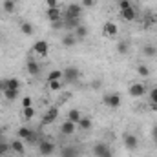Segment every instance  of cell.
<instances>
[{"mask_svg": "<svg viewBox=\"0 0 157 157\" xmlns=\"http://www.w3.org/2000/svg\"><path fill=\"white\" fill-rule=\"evenodd\" d=\"M60 157H78V150L75 146H66V148H62Z\"/></svg>", "mask_w": 157, "mask_h": 157, "instance_id": "obj_21", "label": "cell"}, {"mask_svg": "<svg viewBox=\"0 0 157 157\" xmlns=\"http://www.w3.org/2000/svg\"><path fill=\"white\" fill-rule=\"evenodd\" d=\"M26 68H28V73L33 75V77H37V75L40 73V64L39 62H35V60H28Z\"/></svg>", "mask_w": 157, "mask_h": 157, "instance_id": "obj_15", "label": "cell"}, {"mask_svg": "<svg viewBox=\"0 0 157 157\" xmlns=\"http://www.w3.org/2000/svg\"><path fill=\"white\" fill-rule=\"evenodd\" d=\"M20 33H22V35H26V37H31V35L35 33L33 24H31V22H28V20H22V22H20Z\"/></svg>", "mask_w": 157, "mask_h": 157, "instance_id": "obj_14", "label": "cell"}, {"mask_svg": "<svg viewBox=\"0 0 157 157\" xmlns=\"http://www.w3.org/2000/svg\"><path fill=\"white\" fill-rule=\"evenodd\" d=\"M77 126L80 130H84V132H88L91 126H93V122H91V119L90 117H80V121L77 122Z\"/></svg>", "mask_w": 157, "mask_h": 157, "instance_id": "obj_22", "label": "cell"}, {"mask_svg": "<svg viewBox=\"0 0 157 157\" xmlns=\"http://www.w3.org/2000/svg\"><path fill=\"white\" fill-rule=\"evenodd\" d=\"M122 139H124V146H126L128 150H137V146H139V139H137V135H133V133H126Z\"/></svg>", "mask_w": 157, "mask_h": 157, "instance_id": "obj_8", "label": "cell"}, {"mask_svg": "<svg viewBox=\"0 0 157 157\" xmlns=\"http://www.w3.org/2000/svg\"><path fill=\"white\" fill-rule=\"evenodd\" d=\"M9 144H11V150H13L15 154H20V155H22V154L26 152V148H24V143H22V139H15V141H11Z\"/></svg>", "mask_w": 157, "mask_h": 157, "instance_id": "obj_16", "label": "cell"}, {"mask_svg": "<svg viewBox=\"0 0 157 157\" xmlns=\"http://www.w3.org/2000/svg\"><path fill=\"white\" fill-rule=\"evenodd\" d=\"M137 73H139L141 77H148V75H150V70H148V66L139 64V66H137Z\"/></svg>", "mask_w": 157, "mask_h": 157, "instance_id": "obj_30", "label": "cell"}, {"mask_svg": "<svg viewBox=\"0 0 157 157\" xmlns=\"http://www.w3.org/2000/svg\"><path fill=\"white\" fill-rule=\"evenodd\" d=\"M82 11H84V7L80 6V4H68V7H66V13H62V18H80L82 17Z\"/></svg>", "mask_w": 157, "mask_h": 157, "instance_id": "obj_1", "label": "cell"}, {"mask_svg": "<svg viewBox=\"0 0 157 157\" xmlns=\"http://www.w3.org/2000/svg\"><path fill=\"white\" fill-rule=\"evenodd\" d=\"M6 88H7V78H4V80H0V90L4 91Z\"/></svg>", "mask_w": 157, "mask_h": 157, "instance_id": "obj_41", "label": "cell"}, {"mask_svg": "<svg viewBox=\"0 0 157 157\" xmlns=\"http://www.w3.org/2000/svg\"><path fill=\"white\" fill-rule=\"evenodd\" d=\"M46 17H48V20H49V22H57V20H60V18H62V11H60L59 7H48Z\"/></svg>", "mask_w": 157, "mask_h": 157, "instance_id": "obj_11", "label": "cell"}, {"mask_svg": "<svg viewBox=\"0 0 157 157\" xmlns=\"http://www.w3.org/2000/svg\"><path fill=\"white\" fill-rule=\"evenodd\" d=\"M150 102L157 104V88H152V91H150Z\"/></svg>", "mask_w": 157, "mask_h": 157, "instance_id": "obj_36", "label": "cell"}, {"mask_svg": "<svg viewBox=\"0 0 157 157\" xmlns=\"http://www.w3.org/2000/svg\"><path fill=\"white\" fill-rule=\"evenodd\" d=\"M93 155L95 157H113V152H112V148L106 143H97L93 146Z\"/></svg>", "mask_w": 157, "mask_h": 157, "instance_id": "obj_4", "label": "cell"}, {"mask_svg": "<svg viewBox=\"0 0 157 157\" xmlns=\"http://www.w3.org/2000/svg\"><path fill=\"white\" fill-rule=\"evenodd\" d=\"M33 51L40 55V57H46L48 53H49V44L46 42V40H37L35 44H33Z\"/></svg>", "mask_w": 157, "mask_h": 157, "instance_id": "obj_6", "label": "cell"}, {"mask_svg": "<svg viewBox=\"0 0 157 157\" xmlns=\"http://www.w3.org/2000/svg\"><path fill=\"white\" fill-rule=\"evenodd\" d=\"M57 117H59V108H49L48 112H46V115H44V119H42V124H51L53 121H57Z\"/></svg>", "mask_w": 157, "mask_h": 157, "instance_id": "obj_12", "label": "cell"}, {"mask_svg": "<svg viewBox=\"0 0 157 157\" xmlns=\"http://www.w3.org/2000/svg\"><path fill=\"white\" fill-rule=\"evenodd\" d=\"M51 26H53V29H64V18H60L57 22H51Z\"/></svg>", "mask_w": 157, "mask_h": 157, "instance_id": "obj_35", "label": "cell"}, {"mask_svg": "<svg viewBox=\"0 0 157 157\" xmlns=\"http://www.w3.org/2000/svg\"><path fill=\"white\" fill-rule=\"evenodd\" d=\"M117 51L121 55H126L128 53V42H119L117 44Z\"/></svg>", "mask_w": 157, "mask_h": 157, "instance_id": "obj_32", "label": "cell"}, {"mask_svg": "<svg viewBox=\"0 0 157 157\" xmlns=\"http://www.w3.org/2000/svg\"><path fill=\"white\" fill-rule=\"evenodd\" d=\"M48 7H59V0H46Z\"/></svg>", "mask_w": 157, "mask_h": 157, "instance_id": "obj_39", "label": "cell"}, {"mask_svg": "<svg viewBox=\"0 0 157 157\" xmlns=\"http://www.w3.org/2000/svg\"><path fill=\"white\" fill-rule=\"evenodd\" d=\"M40 141H42V139H40V137L37 135V133H35V132H33V133H31V135L26 139V143H29V144H35V143H40Z\"/></svg>", "mask_w": 157, "mask_h": 157, "instance_id": "obj_33", "label": "cell"}, {"mask_svg": "<svg viewBox=\"0 0 157 157\" xmlns=\"http://www.w3.org/2000/svg\"><path fill=\"white\" fill-rule=\"evenodd\" d=\"M128 7H133V4L130 0H121L119 2V9H128Z\"/></svg>", "mask_w": 157, "mask_h": 157, "instance_id": "obj_34", "label": "cell"}, {"mask_svg": "<svg viewBox=\"0 0 157 157\" xmlns=\"http://www.w3.org/2000/svg\"><path fill=\"white\" fill-rule=\"evenodd\" d=\"M75 130H77V124L71 122V121H64V122L60 124V133H62V135H73Z\"/></svg>", "mask_w": 157, "mask_h": 157, "instance_id": "obj_9", "label": "cell"}, {"mask_svg": "<svg viewBox=\"0 0 157 157\" xmlns=\"http://www.w3.org/2000/svg\"><path fill=\"white\" fill-rule=\"evenodd\" d=\"M117 33H119L117 24H113V22H106V24L102 26V35H104V37H115Z\"/></svg>", "mask_w": 157, "mask_h": 157, "instance_id": "obj_10", "label": "cell"}, {"mask_svg": "<svg viewBox=\"0 0 157 157\" xmlns=\"http://www.w3.org/2000/svg\"><path fill=\"white\" fill-rule=\"evenodd\" d=\"M102 102H104L108 108L117 110L119 106H121V97H119V93H106V95L102 97Z\"/></svg>", "mask_w": 157, "mask_h": 157, "instance_id": "obj_5", "label": "cell"}, {"mask_svg": "<svg viewBox=\"0 0 157 157\" xmlns=\"http://www.w3.org/2000/svg\"><path fill=\"white\" fill-rule=\"evenodd\" d=\"M51 80H62V70H53V71H49L48 82H51Z\"/></svg>", "mask_w": 157, "mask_h": 157, "instance_id": "obj_27", "label": "cell"}, {"mask_svg": "<svg viewBox=\"0 0 157 157\" xmlns=\"http://www.w3.org/2000/svg\"><path fill=\"white\" fill-rule=\"evenodd\" d=\"M78 77H80V71H78V68H75V66H68V68H64V71H62V80L68 82V84L77 82Z\"/></svg>", "mask_w": 157, "mask_h": 157, "instance_id": "obj_3", "label": "cell"}, {"mask_svg": "<svg viewBox=\"0 0 157 157\" xmlns=\"http://www.w3.org/2000/svg\"><path fill=\"white\" fill-rule=\"evenodd\" d=\"M20 86H22V82H20V78H7V88H11V90H20Z\"/></svg>", "mask_w": 157, "mask_h": 157, "instance_id": "obj_26", "label": "cell"}, {"mask_svg": "<svg viewBox=\"0 0 157 157\" xmlns=\"http://www.w3.org/2000/svg\"><path fill=\"white\" fill-rule=\"evenodd\" d=\"M95 2H97V0H82V2H80V6H82V7H93V6H95Z\"/></svg>", "mask_w": 157, "mask_h": 157, "instance_id": "obj_37", "label": "cell"}, {"mask_svg": "<svg viewBox=\"0 0 157 157\" xmlns=\"http://www.w3.org/2000/svg\"><path fill=\"white\" fill-rule=\"evenodd\" d=\"M80 117H82V113H80V110H77V108H71V110L68 112V121H71V122H75V124L80 121Z\"/></svg>", "mask_w": 157, "mask_h": 157, "instance_id": "obj_23", "label": "cell"}, {"mask_svg": "<svg viewBox=\"0 0 157 157\" xmlns=\"http://www.w3.org/2000/svg\"><path fill=\"white\" fill-rule=\"evenodd\" d=\"M121 18L126 20V22H133L137 18V13H135V7H128V9H121Z\"/></svg>", "mask_w": 157, "mask_h": 157, "instance_id": "obj_13", "label": "cell"}, {"mask_svg": "<svg viewBox=\"0 0 157 157\" xmlns=\"http://www.w3.org/2000/svg\"><path fill=\"white\" fill-rule=\"evenodd\" d=\"M80 24V18H64V29H75Z\"/></svg>", "mask_w": 157, "mask_h": 157, "instance_id": "obj_20", "label": "cell"}, {"mask_svg": "<svg viewBox=\"0 0 157 157\" xmlns=\"http://www.w3.org/2000/svg\"><path fill=\"white\" fill-rule=\"evenodd\" d=\"M143 53H144L146 57H155L157 48H154V46H144V48H143Z\"/></svg>", "mask_w": 157, "mask_h": 157, "instance_id": "obj_29", "label": "cell"}, {"mask_svg": "<svg viewBox=\"0 0 157 157\" xmlns=\"http://www.w3.org/2000/svg\"><path fill=\"white\" fill-rule=\"evenodd\" d=\"M15 0H4L2 2V9L6 11V13H15Z\"/></svg>", "mask_w": 157, "mask_h": 157, "instance_id": "obj_25", "label": "cell"}, {"mask_svg": "<svg viewBox=\"0 0 157 157\" xmlns=\"http://www.w3.org/2000/svg\"><path fill=\"white\" fill-rule=\"evenodd\" d=\"M39 154L42 157H51L55 154V143L49 139H42L39 143Z\"/></svg>", "mask_w": 157, "mask_h": 157, "instance_id": "obj_2", "label": "cell"}, {"mask_svg": "<svg viewBox=\"0 0 157 157\" xmlns=\"http://www.w3.org/2000/svg\"><path fill=\"white\" fill-rule=\"evenodd\" d=\"M119 2H121V0H117V4H119Z\"/></svg>", "mask_w": 157, "mask_h": 157, "instance_id": "obj_43", "label": "cell"}, {"mask_svg": "<svg viewBox=\"0 0 157 157\" xmlns=\"http://www.w3.org/2000/svg\"><path fill=\"white\" fill-rule=\"evenodd\" d=\"M48 86H49L51 91H59V90H62V82H60V80H51V82H48Z\"/></svg>", "mask_w": 157, "mask_h": 157, "instance_id": "obj_31", "label": "cell"}, {"mask_svg": "<svg viewBox=\"0 0 157 157\" xmlns=\"http://www.w3.org/2000/svg\"><path fill=\"white\" fill-rule=\"evenodd\" d=\"M2 93H4V97H6L7 101H15V99H18V97H20V90H11V88H6Z\"/></svg>", "mask_w": 157, "mask_h": 157, "instance_id": "obj_19", "label": "cell"}, {"mask_svg": "<svg viewBox=\"0 0 157 157\" xmlns=\"http://www.w3.org/2000/svg\"><path fill=\"white\" fill-rule=\"evenodd\" d=\"M18 2H26V0H18Z\"/></svg>", "mask_w": 157, "mask_h": 157, "instance_id": "obj_42", "label": "cell"}, {"mask_svg": "<svg viewBox=\"0 0 157 157\" xmlns=\"http://www.w3.org/2000/svg\"><path fill=\"white\" fill-rule=\"evenodd\" d=\"M152 139H154V143L157 144V124L152 128Z\"/></svg>", "mask_w": 157, "mask_h": 157, "instance_id": "obj_40", "label": "cell"}, {"mask_svg": "<svg viewBox=\"0 0 157 157\" xmlns=\"http://www.w3.org/2000/svg\"><path fill=\"white\" fill-rule=\"evenodd\" d=\"M22 115H24L26 121L33 119V117H35V108H33V106H29V108H22Z\"/></svg>", "mask_w": 157, "mask_h": 157, "instance_id": "obj_28", "label": "cell"}, {"mask_svg": "<svg viewBox=\"0 0 157 157\" xmlns=\"http://www.w3.org/2000/svg\"><path fill=\"white\" fill-rule=\"evenodd\" d=\"M31 106V99L29 97H24L22 99V108H29Z\"/></svg>", "mask_w": 157, "mask_h": 157, "instance_id": "obj_38", "label": "cell"}, {"mask_svg": "<svg viewBox=\"0 0 157 157\" xmlns=\"http://www.w3.org/2000/svg\"><path fill=\"white\" fill-rule=\"evenodd\" d=\"M88 33H90V31H88V28H86L84 24H80L78 28H75V29H73V35L77 37V40L86 39V37H88Z\"/></svg>", "mask_w": 157, "mask_h": 157, "instance_id": "obj_18", "label": "cell"}, {"mask_svg": "<svg viewBox=\"0 0 157 157\" xmlns=\"http://www.w3.org/2000/svg\"><path fill=\"white\" fill-rule=\"evenodd\" d=\"M77 44V37L73 35V33H66L64 37H62V46L64 48H73Z\"/></svg>", "mask_w": 157, "mask_h": 157, "instance_id": "obj_17", "label": "cell"}, {"mask_svg": "<svg viewBox=\"0 0 157 157\" xmlns=\"http://www.w3.org/2000/svg\"><path fill=\"white\" fill-rule=\"evenodd\" d=\"M31 133H33V130H29V128L22 126V128H18V132H17V137H18V139H22V141H26V139H28Z\"/></svg>", "mask_w": 157, "mask_h": 157, "instance_id": "obj_24", "label": "cell"}, {"mask_svg": "<svg viewBox=\"0 0 157 157\" xmlns=\"http://www.w3.org/2000/svg\"><path fill=\"white\" fill-rule=\"evenodd\" d=\"M128 93H130V97H143V95L146 93V88H144V84L135 82V84H132V86L128 88Z\"/></svg>", "mask_w": 157, "mask_h": 157, "instance_id": "obj_7", "label": "cell"}]
</instances>
